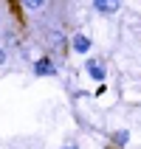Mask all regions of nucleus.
<instances>
[{
	"label": "nucleus",
	"instance_id": "obj_1",
	"mask_svg": "<svg viewBox=\"0 0 141 149\" xmlns=\"http://www.w3.org/2000/svg\"><path fill=\"white\" fill-rule=\"evenodd\" d=\"M31 73L37 79H45V76H57V65H54V59L51 56H40L37 62L31 65Z\"/></svg>",
	"mask_w": 141,
	"mask_h": 149
},
{
	"label": "nucleus",
	"instance_id": "obj_2",
	"mask_svg": "<svg viewBox=\"0 0 141 149\" xmlns=\"http://www.w3.org/2000/svg\"><path fill=\"white\" fill-rule=\"evenodd\" d=\"M88 76H90L93 82H105V76H107V70H105V62H102V59H90V62H88Z\"/></svg>",
	"mask_w": 141,
	"mask_h": 149
},
{
	"label": "nucleus",
	"instance_id": "obj_3",
	"mask_svg": "<svg viewBox=\"0 0 141 149\" xmlns=\"http://www.w3.org/2000/svg\"><path fill=\"white\" fill-rule=\"evenodd\" d=\"M93 8L99 14H116L121 8V0H93Z\"/></svg>",
	"mask_w": 141,
	"mask_h": 149
},
{
	"label": "nucleus",
	"instance_id": "obj_4",
	"mask_svg": "<svg viewBox=\"0 0 141 149\" xmlns=\"http://www.w3.org/2000/svg\"><path fill=\"white\" fill-rule=\"evenodd\" d=\"M71 48H74L76 54H88V51H90V37H85V34H74V37H71Z\"/></svg>",
	"mask_w": 141,
	"mask_h": 149
},
{
	"label": "nucleus",
	"instance_id": "obj_5",
	"mask_svg": "<svg viewBox=\"0 0 141 149\" xmlns=\"http://www.w3.org/2000/svg\"><path fill=\"white\" fill-rule=\"evenodd\" d=\"M113 143H116V146H127V143H130V132H127V130H116V132H113Z\"/></svg>",
	"mask_w": 141,
	"mask_h": 149
},
{
	"label": "nucleus",
	"instance_id": "obj_6",
	"mask_svg": "<svg viewBox=\"0 0 141 149\" xmlns=\"http://www.w3.org/2000/svg\"><path fill=\"white\" fill-rule=\"evenodd\" d=\"M23 6L28 8V11H40V8L45 6V0H23Z\"/></svg>",
	"mask_w": 141,
	"mask_h": 149
},
{
	"label": "nucleus",
	"instance_id": "obj_7",
	"mask_svg": "<svg viewBox=\"0 0 141 149\" xmlns=\"http://www.w3.org/2000/svg\"><path fill=\"white\" fill-rule=\"evenodd\" d=\"M3 62H6V51L0 48V65H3Z\"/></svg>",
	"mask_w": 141,
	"mask_h": 149
},
{
	"label": "nucleus",
	"instance_id": "obj_8",
	"mask_svg": "<svg viewBox=\"0 0 141 149\" xmlns=\"http://www.w3.org/2000/svg\"><path fill=\"white\" fill-rule=\"evenodd\" d=\"M65 149H76V146H65Z\"/></svg>",
	"mask_w": 141,
	"mask_h": 149
}]
</instances>
